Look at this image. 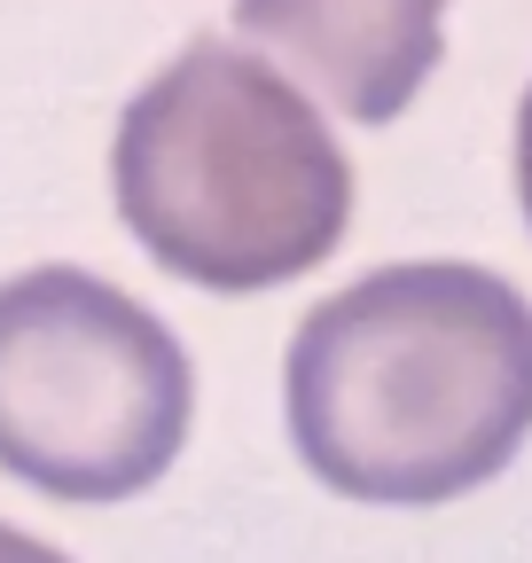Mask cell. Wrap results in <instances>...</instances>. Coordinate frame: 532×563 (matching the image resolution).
<instances>
[{"label":"cell","mask_w":532,"mask_h":563,"mask_svg":"<svg viewBox=\"0 0 532 563\" xmlns=\"http://www.w3.org/2000/svg\"><path fill=\"white\" fill-rule=\"evenodd\" d=\"M282 407L298 462L345 501H462L532 439V298L462 258L376 266L298 321Z\"/></svg>","instance_id":"6da1fadb"},{"label":"cell","mask_w":532,"mask_h":563,"mask_svg":"<svg viewBox=\"0 0 532 563\" xmlns=\"http://www.w3.org/2000/svg\"><path fill=\"white\" fill-rule=\"evenodd\" d=\"M110 196L165 274L251 298L337 251L353 220V165L282 63L196 32L125 102Z\"/></svg>","instance_id":"7a4b0ae2"},{"label":"cell","mask_w":532,"mask_h":563,"mask_svg":"<svg viewBox=\"0 0 532 563\" xmlns=\"http://www.w3.org/2000/svg\"><path fill=\"white\" fill-rule=\"evenodd\" d=\"M196 368L165 313L87 266L0 282V470L47 501H133L188 439Z\"/></svg>","instance_id":"3957f363"},{"label":"cell","mask_w":532,"mask_h":563,"mask_svg":"<svg viewBox=\"0 0 532 563\" xmlns=\"http://www.w3.org/2000/svg\"><path fill=\"white\" fill-rule=\"evenodd\" d=\"M235 24L282 47L361 125H391L439 63L446 0H235Z\"/></svg>","instance_id":"277c9868"},{"label":"cell","mask_w":532,"mask_h":563,"mask_svg":"<svg viewBox=\"0 0 532 563\" xmlns=\"http://www.w3.org/2000/svg\"><path fill=\"white\" fill-rule=\"evenodd\" d=\"M0 563H71V555L47 548V540H32V532H16L9 517H0Z\"/></svg>","instance_id":"5b68a950"},{"label":"cell","mask_w":532,"mask_h":563,"mask_svg":"<svg viewBox=\"0 0 532 563\" xmlns=\"http://www.w3.org/2000/svg\"><path fill=\"white\" fill-rule=\"evenodd\" d=\"M517 196H524V220H532V87H524V110H517Z\"/></svg>","instance_id":"8992f818"}]
</instances>
